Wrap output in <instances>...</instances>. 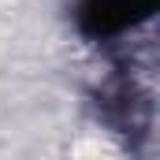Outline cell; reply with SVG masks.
<instances>
[{
    "label": "cell",
    "instance_id": "obj_1",
    "mask_svg": "<svg viewBox=\"0 0 160 160\" xmlns=\"http://www.w3.org/2000/svg\"><path fill=\"white\" fill-rule=\"evenodd\" d=\"M101 119L123 138H142L153 127V89L134 75V67H119L97 89Z\"/></svg>",
    "mask_w": 160,
    "mask_h": 160
},
{
    "label": "cell",
    "instance_id": "obj_2",
    "mask_svg": "<svg viewBox=\"0 0 160 160\" xmlns=\"http://www.w3.org/2000/svg\"><path fill=\"white\" fill-rule=\"evenodd\" d=\"M160 0H78L75 8V30L93 45L123 41L127 34L153 22Z\"/></svg>",
    "mask_w": 160,
    "mask_h": 160
}]
</instances>
